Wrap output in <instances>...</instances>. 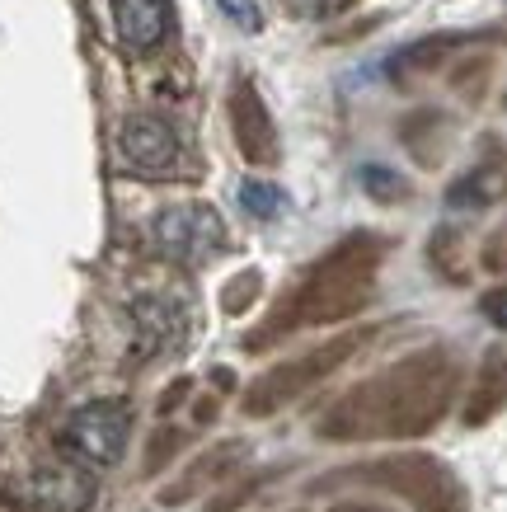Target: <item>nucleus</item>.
I'll return each mask as SVG.
<instances>
[{"label": "nucleus", "mask_w": 507, "mask_h": 512, "mask_svg": "<svg viewBox=\"0 0 507 512\" xmlns=\"http://www.w3.org/2000/svg\"><path fill=\"white\" fill-rule=\"evenodd\" d=\"M456 390V357L442 348L409 357L400 367L381 372L376 381L357 386L338 404L320 433L329 437H409L428 433L446 414Z\"/></svg>", "instance_id": "f257e3e1"}, {"label": "nucleus", "mask_w": 507, "mask_h": 512, "mask_svg": "<svg viewBox=\"0 0 507 512\" xmlns=\"http://www.w3.org/2000/svg\"><path fill=\"white\" fill-rule=\"evenodd\" d=\"M376 264H381V245L371 240V235H353V240H343V245L315 264L306 282H301V292L292 296V306H282V320L263 329L259 339L277 334V329H296V325H324V320H343V315H353L371 292V278H376ZM254 339V348H259Z\"/></svg>", "instance_id": "f03ea898"}, {"label": "nucleus", "mask_w": 507, "mask_h": 512, "mask_svg": "<svg viewBox=\"0 0 507 512\" xmlns=\"http://www.w3.org/2000/svg\"><path fill=\"white\" fill-rule=\"evenodd\" d=\"M127 437H132V404L127 400H90L62 428V451L80 466L108 470L123 461Z\"/></svg>", "instance_id": "7ed1b4c3"}, {"label": "nucleus", "mask_w": 507, "mask_h": 512, "mask_svg": "<svg viewBox=\"0 0 507 512\" xmlns=\"http://www.w3.org/2000/svg\"><path fill=\"white\" fill-rule=\"evenodd\" d=\"M151 240L165 259L193 268V264H207L216 249L226 245V221L207 202H179V207H165L151 221Z\"/></svg>", "instance_id": "20e7f679"}, {"label": "nucleus", "mask_w": 507, "mask_h": 512, "mask_svg": "<svg viewBox=\"0 0 507 512\" xmlns=\"http://www.w3.org/2000/svg\"><path fill=\"white\" fill-rule=\"evenodd\" d=\"M376 480L390 484L395 494H404L418 512H465V489L461 480L432 461V456H400V461H381Z\"/></svg>", "instance_id": "39448f33"}, {"label": "nucleus", "mask_w": 507, "mask_h": 512, "mask_svg": "<svg viewBox=\"0 0 507 512\" xmlns=\"http://www.w3.org/2000/svg\"><path fill=\"white\" fill-rule=\"evenodd\" d=\"M353 348H357V339H338V343H329V348H315V353L296 357V362L273 367L268 376H259V381L249 386L245 409H249V414H273V409H282V404L296 400L301 390H310L315 381H324V376L334 372V367L353 353Z\"/></svg>", "instance_id": "423d86ee"}, {"label": "nucleus", "mask_w": 507, "mask_h": 512, "mask_svg": "<svg viewBox=\"0 0 507 512\" xmlns=\"http://www.w3.org/2000/svg\"><path fill=\"white\" fill-rule=\"evenodd\" d=\"M118 151H123V160L141 174H169L179 165V156H184L179 132H174L165 118H155V113L127 118L123 132H118Z\"/></svg>", "instance_id": "0eeeda50"}, {"label": "nucleus", "mask_w": 507, "mask_h": 512, "mask_svg": "<svg viewBox=\"0 0 507 512\" xmlns=\"http://www.w3.org/2000/svg\"><path fill=\"white\" fill-rule=\"evenodd\" d=\"M231 132H235V146L249 165H273L277 160V127H273V113L268 104L259 99V90L240 80L231 90Z\"/></svg>", "instance_id": "6e6552de"}, {"label": "nucleus", "mask_w": 507, "mask_h": 512, "mask_svg": "<svg viewBox=\"0 0 507 512\" xmlns=\"http://www.w3.org/2000/svg\"><path fill=\"white\" fill-rule=\"evenodd\" d=\"M113 29L132 52H151L169 33V0H113Z\"/></svg>", "instance_id": "1a4fd4ad"}, {"label": "nucleus", "mask_w": 507, "mask_h": 512, "mask_svg": "<svg viewBox=\"0 0 507 512\" xmlns=\"http://www.w3.org/2000/svg\"><path fill=\"white\" fill-rule=\"evenodd\" d=\"M503 404H507V353L493 348L475 372V390H470V400H465V423L479 428V423H489Z\"/></svg>", "instance_id": "9d476101"}, {"label": "nucleus", "mask_w": 507, "mask_h": 512, "mask_svg": "<svg viewBox=\"0 0 507 512\" xmlns=\"http://www.w3.org/2000/svg\"><path fill=\"white\" fill-rule=\"evenodd\" d=\"M33 498L52 512H76L90 498V480H80L76 470H47L33 480Z\"/></svg>", "instance_id": "9b49d317"}, {"label": "nucleus", "mask_w": 507, "mask_h": 512, "mask_svg": "<svg viewBox=\"0 0 507 512\" xmlns=\"http://www.w3.org/2000/svg\"><path fill=\"white\" fill-rule=\"evenodd\" d=\"M503 193H507V170L503 165H484V170H475L470 179L451 188V207H484V202L503 198Z\"/></svg>", "instance_id": "f8f14e48"}, {"label": "nucleus", "mask_w": 507, "mask_h": 512, "mask_svg": "<svg viewBox=\"0 0 507 512\" xmlns=\"http://www.w3.org/2000/svg\"><path fill=\"white\" fill-rule=\"evenodd\" d=\"M240 207H245L249 217L273 221L277 212H282V188L263 184V179H245V184H240Z\"/></svg>", "instance_id": "ddd939ff"}, {"label": "nucleus", "mask_w": 507, "mask_h": 512, "mask_svg": "<svg viewBox=\"0 0 507 512\" xmlns=\"http://www.w3.org/2000/svg\"><path fill=\"white\" fill-rule=\"evenodd\" d=\"M216 5H221V15L231 19L240 33H259V29H263L259 0H216Z\"/></svg>", "instance_id": "4468645a"}, {"label": "nucleus", "mask_w": 507, "mask_h": 512, "mask_svg": "<svg viewBox=\"0 0 507 512\" xmlns=\"http://www.w3.org/2000/svg\"><path fill=\"white\" fill-rule=\"evenodd\" d=\"M362 184L371 188V193H376V198L381 202H390V198H404V193H409V184H404L400 174H385V170H376V165H367V170H362Z\"/></svg>", "instance_id": "2eb2a0df"}, {"label": "nucleus", "mask_w": 507, "mask_h": 512, "mask_svg": "<svg viewBox=\"0 0 507 512\" xmlns=\"http://www.w3.org/2000/svg\"><path fill=\"white\" fill-rule=\"evenodd\" d=\"M484 264H489L493 273H507V226L493 231V240L484 245Z\"/></svg>", "instance_id": "dca6fc26"}, {"label": "nucleus", "mask_w": 507, "mask_h": 512, "mask_svg": "<svg viewBox=\"0 0 507 512\" xmlns=\"http://www.w3.org/2000/svg\"><path fill=\"white\" fill-rule=\"evenodd\" d=\"M254 292H259V273H245V278L226 292V311H240V301H245V296L254 301Z\"/></svg>", "instance_id": "f3484780"}, {"label": "nucleus", "mask_w": 507, "mask_h": 512, "mask_svg": "<svg viewBox=\"0 0 507 512\" xmlns=\"http://www.w3.org/2000/svg\"><path fill=\"white\" fill-rule=\"evenodd\" d=\"M484 315H489L498 329H507V287H498V292L484 296Z\"/></svg>", "instance_id": "a211bd4d"}, {"label": "nucleus", "mask_w": 507, "mask_h": 512, "mask_svg": "<svg viewBox=\"0 0 507 512\" xmlns=\"http://www.w3.org/2000/svg\"><path fill=\"white\" fill-rule=\"evenodd\" d=\"M296 5H301L306 15H315V10H324V0H296Z\"/></svg>", "instance_id": "6ab92c4d"}]
</instances>
